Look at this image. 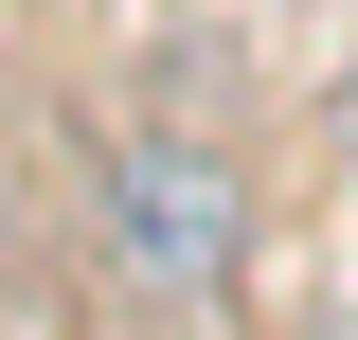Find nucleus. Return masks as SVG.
Instances as JSON below:
<instances>
[{
  "mask_svg": "<svg viewBox=\"0 0 358 340\" xmlns=\"http://www.w3.org/2000/svg\"><path fill=\"white\" fill-rule=\"evenodd\" d=\"M108 269H126L143 304H215L233 269H251V179L197 126H143L126 162H108Z\"/></svg>",
  "mask_w": 358,
  "mask_h": 340,
  "instance_id": "1",
  "label": "nucleus"
},
{
  "mask_svg": "<svg viewBox=\"0 0 358 340\" xmlns=\"http://www.w3.org/2000/svg\"><path fill=\"white\" fill-rule=\"evenodd\" d=\"M341 162H358V72H341Z\"/></svg>",
  "mask_w": 358,
  "mask_h": 340,
  "instance_id": "2",
  "label": "nucleus"
}]
</instances>
